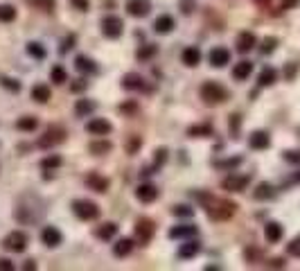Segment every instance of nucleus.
<instances>
[{
    "label": "nucleus",
    "mask_w": 300,
    "mask_h": 271,
    "mask_svg": "<svg viewBox=\"0 0 300 271\" xmlns=\"http://www.w3.org/2000/svg\"><path fill=\"white\" fill-rule=\"evenodd\" d=\"M50 80L54 81V84H65L68 81V73H65L63 66H54L52 70H50Z\"/></svg>",
    "instance_id": "obj_38"
},
{
    "label": "nucleus",
    "mask_w": 300,
    "mask_h": 271,
    "mask_svg": "<svg viewBox=\"0 0 300 271\" xmlns=\"http://www.w3.org/2000/svg\"><path fill=\"white\" fill-rule=\"evenodd\" d=\"M181 2H183V14H192V9H194L192 2H189V0H181Z\"/></svg>",
    "instance_id": "obj_56"
},
{
    "label": "nucleus",
    "mask_w": 300,
    "mask_h": 271,
    "mask_svg": "<svg viewBox=\"0 0 300 271\" xmlns=\"http://www.w3.org/2000/svg\"><path fill=\"white\" fill-rule=\"evenodd\" d=\"M95 235H97L102 242H106V239H113L115 235H118V224H113V222H106V224L97 226Z\"/></svg>",
    "instance_id": "obj_25"
},
{
    "label": "nucleus",
    "mask_w": 300,
    "mask_h": 271,
    "mask_svg": "<svg viewBox=\"0 0 300 271\" xmlns=\"http://www.w3.org/2000/svg\"><path fill=\"white\" fill-rule=\"evenodd\" d=\"M27 54L34 57V59H46V48L36 43V41H32V43H27Z\"/></svg>",
    "instance_id": "obj_37"
},
{
    "label": "nucleus",
    "mask_w": 300,
    "mask_h": 271,
    "mask_svg": "<svg viewBox=\"0 0 300 271\" xmlns=\"http://www.w3.org/2000/svg\"><path fill=\"white\" fill-rule=\"evenodd\" d=\"M181 59H183V64H185L188 68L199 66V64H201V50H199V48H194V46L185 48V50H183V54H181Z\"/></svg>",
    "instance_id": "obj_19"
},
{
    "label": "nucleus",
    "mask_w": 300,
    "mask_h": 271,
    "mask_svg": "<svg viewBox=\"0 0 300 271\" xmlns=\"http://www.w3.org/2000/svg\"><path fill=\"white\" fill-rule=\"evenodd\" d=\"M300 0H282V9H291V7H298Z\"/></svg>",
    "instance_id": "obj_55"
},
{
    "label": "nucleus",
    "mask_w": 300,
    "mask_h": 271,
    "mask_svg": "<svg viewBox=\"0 0 300 271\" xmlns=\"http://www.w3.org/2000/svg\"><path fill=\"white\" fill-rule=\"evenodd\" d=\"M72 5H75V9H79V12H88V0H70Z\"/></svg>",
    "instance_id": "obj_52"
},
{
    "label": "nucleus",
    "mask_w": 300,
    "mask_h": 271,
    "mask_svg": "<svg viewBox=\"0 0 300 271\" xmlns=\"http://www.w3.org/2000/svg\"><path fill=\"white\" fill-rule=\"evenodd\" d=\"M251 73H253V64H251V61H246V59L233 66V77H235L237 81L248 80V77H251Z\"/></svg>",
    "instance_id": "obj_22"
},
{
    "label": "nucleus",
    "mask_w": 300,
    "mask_h": 271,
    "mask_svg": "<svg viewBox=\"0 0 300 271\" xmlns=\"http://www.w3.org/2000/svg\"><path fill=\"white\" fill-rule=\"evenodd\" d=\"M138 106L133 102H126V104H120V113H136Z\"/></svg>",
    "instance_id": "obj_53"
},
{
    "label": "nucleus",
    "mask_w": 300,
    "mask_h": 271,
    "mask_svg": "<svg viewBox=\"0 0 300 271\" xmlns=\"http://www.w3.org/2000/svg\"><path fill=\"white\" fill-rule=\"evenodd\" d=\"M201 99L208 106L223 104V102L228 99V91H226L219 81H205V84L201 86Z\"/></svg>",
    "instance_id": "obj_2"
},
{
    "label": "nucleus",
    "mask_w": 300,
    "mask_h": 271,
    "mask_svg": "<svg viewBox=\"0 0 300 271\" xmlns=\"http://www.w3.org/2000/svg\"><path fill=\"white\" fill-rule=\"evenodd\" d=\"M0 84L12 93H18L20 91V81L18 80H12V77H0Z\"/></svg>",
    "instance_id": "obj_44"
},
{
    "label": "nucleus",
    "mask_w": 300,
    "mask_h": 271,
    "mask_svg": "<svg viewBox=\"0 0 300 271\" xmlns=\"http://www.w3.org/2000/svg\"><path fill=\"white\" fill-rule=\"evenodd\" d=\"M27 5L41 12H52L54 9V0H27Z\"/></svg>",
    "instance_id": "obj_41"
},
{
    "label": "nucleus",
    "mask_w": 300,
    "mask_h": 271,
    "mask_svg": "<svg viewBox=\"0 0 300 271\" xmlns=\"http://www.w3.org/2000/svg\"><path fill=\"white\" fill-rule=\"evenodd\" d=\"M275 48H278V39H275V36H267V39L262 41L260 52H262V54H271Z\"/></svg>",
    "instance_id": "obj_42"
},
{
    "label": "nucleus",
    "mask_w": 300,
    "mask_h": 271,
    "mask_svg": "<svg viewBox=\"0 0 300 271\" xmlns=\"http://www.w3.org/2000/svg\"><path fill=\"white\" fill-rule=\"evenodd\" d=\"M196 253H201V244H199V242H194V239H189V242L181 244V249H178V258L189 260V258H194Z\"/></svg>",
    "instance_id": "obj_23"
},
{
    "label": "nucleus",
    "mask_w": 300,
    "mask_h": 271,
    "mask_svg": "<svg viewBox=\"0 0 300 271\" xmlns=\"http://www.w3.org/2000/svg\"><path fill=\"white\" fill-rule=\"evenodd\" d=\"M14 18H16V7L0 5V23H12Z\"/></svg>",
    "instance_id": "obj_39"
},
{
    "label": "nucleus",
    "mask_w": 300,
    "mask_h": 271,
    "mask_svg": "<svg viewBox=\"0 0 300 271\" xmlns=\"http://www.w3.org/2000/svg\"><path fill=\"white\" fill-rule=\"evenodd\" d=\"M271 145V136L267 131H253L248 138V147L251 149H267Z\"/></svg>",
    "instance_id": "obj_18"
},
{
    "label": "nucleus",
    "mask_w": 300,
    "mask_h": 271,
    "mask_svg": "<svg viewBox=\"0 0 300 271\" xmlns=\"http://www.w3.org/2000/svg\"><path fill=\"white\" fill-rule=\"evenodd\" d=\"M86 86H88V81L86 80H75L70 84V91L72 93H81V91H86Z\"/></svg>",
    "instance_id": "obj_48"
},
{
    "label": "nucleus",
    "mask_w": 300,
    "mask_h": 271,
    "mask_svg": "<svg viewBox=\"0 0 300 271\" xmlns=\"http://www.w3.org/2000/svg\"><path fill=\"white\" fill-rule=\"evenodd\" d=\"M131 249H133V242H131L129 238H122L113 244V255H115V258H126L131 253Z\"/></svg>",
    "instance_id": "obj_27"
},
{
    "label": "nucleus",
    "mask_w": 300,
    "mask_h": 271,
    "mask_svg": "<svg viewBox=\"0 0 300 271\" xmlns=\"http://www.w3.org/2000/svg\"><path fill=\"white\" fill-rule=\"evenodd\" d=\"M39 127V120L32 118V115H23V118L16 122V129H20V131H34Z\"/></svg>",
    "instance_id": "obj_34"
},
{
    "label": "nucleus",
    "mask_w": 300,
    "mask_h": 271,
    "mask_svg": "<svg viewBox=\"0 0 300 271\" xmlns=\"http://www.w3.org/2000/svg\"><path fill=\"white\" fill-rule=\"evenodd\" d=\"M156 52H158V48L154 43H147V46H142L138 50L136 57H138V61H149L151 57H156Z\"/></svg>",
    "instance_id": "obj_35"
},
{
    "label": "nucleus",
    "mask_w": 300,
    "mask_h": 271,
    "mask_svg": "<svg viewBox=\"0 0 300 271\" xmlns=\"http://www.w3.org/2000/svg\"><path fill=\"white\" fill-rule=\"evenodd\" d=\"M237 50H239L241 54L251 52L255 46H257V36H255L253 32H239V36H237Z\"/></svg>",
    "instance_id": "obj_15"
},
{
    "label": "nucleus",
    "mask_w": 300,
    "mask_h": 271,
    "mask_svg": "<svg viewBox=\"0 0 300 271\" xmlns=\"http://www.w3.org/2000/svg\"><path fill=\"white\" fill-rule=\"evenodd\" d=\"M268 267H271V269H282V267H284V260H282V258L268 260Z\"/></svg>",
    "instance_id": "obj_54"
},
{
    "label": "nucleus",
    "mask_w": 300,
    "mask_h": 271,
    "mask_svg": "<svg viewBox=\"0 0 300 271\" xmlns=\"http://www.w3.org/2000/svg\"><path fill=\"white\" fill-rule=\"evenodd\" d=\"M14 269H16V265H14L12 260L0 258V271H14Z\"/></svg>",
    "instance_id": "obj_51"
},
{
    "label": "nucleus",
    "mask_w": 300,
    "mask_h": 271,
    "mask_svg": "<svg viewBox=\"0 0 300 271\" xmlns=\"http://www.w3.org/2000/svg\"><path fill=\"white\" fill-rule=\"evenodd\" d=\"M282 159L287 160V163H294V165H298V163H300V149H289V152L282 154Z\"/></svg>",
    "instance_id": "obj_47"
},
{
    "label": "nucleus",
    "mask_w": 300,
    "mask_h": 271,
    "mask_svg": "<svg viewBox=\"0 0 300 271\" xmlns=\"http://www.w3.org/2000/svg\"><path fill=\"white\" fill-rule=\"evenodd\" d=\"M294 183H300V172H298V174H296V176H294Z\"/></svg>",
    "instance_id": "obj_59"
},
{
    "label": "nucleus",
    "mask_w": 300,
    "mask_h": 271,
    "mask_svg": "<svg viewBox=\"0 0 300 271\" xmlns=\"http://www.w3.org/2000/svg\"><path fill=\"white\" fill-rule=\"evenodd\" d=\"M86 131L93 133V136H106V133L113 131V125L109 122V120H104V118H93V120H88Z\"/></svg>",
    "instance_id": "obj_9"
},
{
    "label": "nucleus",
    "mask_w": 300,
    "mask_h": 271,
    "mask_svg": "<svg viewBox=\"0 0 300 271\" xmlns=\"http://www.w3.org/2000/svg\"><path fill=\"white\" fill-rule=\"evenodd\" d=\"M205 210H208V217L210 219H215V222H226V219H230L237 212V204L226 201V199L212 197V199H210V204L205 206Z\"/></svg>",
    "instance_id": "obj_1"
},
{
    "label": "nucleus",
    "mask_w": 300,
    "mask_h": 271,
    "mask_svg": "<svg viewBox=\"0 0 300 271\" xmlns=\"http://www.w3.org/2000/svg\"><path fill=\"white\" fill-rule=\"evenodd\" d=\"M126 12H129L133 18H144V16L151 12V5H149V0H129V2H126Z\"/></svg>",
    "instance_id": "obj_11"
},
{
    "label": "nucleus",
    "mask_w": 300,
    "mask_h": 271,
    "mask_svg": "<svg viewBox=\"0 0 300 271\" xmlns=\"http://www.w3.org/2000/svg\"><path fill=\"white\" fill-rule=\"evenodd\" d=\"M93 111H95V102H91V99H77V104H75V115L77 118H88Z\"/></svg>",
    "instance_id": "obj_28"
},
{
    "label": "nucleus",
    "mask_w": 300,
    "mask_h": 271,
    "mask_svg": "<svg viewBox=\"0 0 300 271\" xmlns=\"http://www.w3.org/2000/svg\"><path fill=\"white\" fill-rule=\"evenodd\" d=\"M275 80H278V73H275V68H264L260 73V77H257V84H260L262 88L264 86H273L275 84Z\"/></svg>",
    "instance_id": "obj_29"
},
{
    "label": "nucleus",
    "mask_w": 300,
    "mask_h": 271,
    "mask_svg": "<svg viewBox=\"0 0 300 271\" xmlns=\"http://www.w3.org/2000/svg\"><path fill=\"white\" fill-rule=\"evenodd\" d=\"M251 183V176L248 174H230L221 181V188L228 192H244Z\"/></svg>",
    "instance_id": "obj_8"
},
{
    "label": "nucleus",
    "mask_w": 300,
    "mask_h": 271,
    "mask_svg": "<svg viewBox=\"0 0 300 271\" xmlns=\"http://www.w3.org/2000/svg\"><path fill=\"white\" fill-rule=\"evenodd\" d=\"M75 68H77L79 73H95V70H97L95 61L88 59V57H84V54H79L77 59H75Z\"/></svg>",
    "instance_id": "obj_30"
},
{
    "label": "nucleus",
    "mask_w": 300,
    "mask_h": 271,
    "mask_svg": "<svg viewBox=\"0 0 300 271\" xmlns=\"http://www.w3.org/2000/svg\"><path fill=\"white\" fill-rule=\"evenodd\" d=\"M154 233H156V226H154V222L147 217L138 219L136 222V239L140 242V244H149L151 238H154Z\"/></svg>",
    "instance_id": "obj_7"
},
{
    "label": "nucleus",
    "mask_w": 300,
    "mask_h": 271,
    "mask_svg": "<svg viewBox=\"0 0 300 271\" xmlns=\"http://www.w3.org/2000/svg\"><path fill=\"white\" fill-rule=\"evenodd\" d=\"M296 73H298V64H287V68H284V77L291 81L296 77Z\"/></svg>",
    "instance_id": "obj_50"
},
{
    "label": "nucleus",
    "mask_w": 300,
    "mask_h": 271,
    "mask_svg": "<svg viewBox=\"0 0 300 271\" xmlns=\"http://www.w3.org/2000/svg\"><path fill=\"white\" fill-rule=\"evenodd\" d=\"M282 224H278V222H268L267 226H264V238H267L268 244H275V242H280L282 239Z\"/></svg>",
    "instance_id": "obj_20"
},
{
    "label": "nucleus",
    "mask_w": 300,
    "mask_h": 271,
    "mask_svg": "<svg viewBox=\"0 0 300 271\" xmlns=\"http://www.w3.org/2000/svg\"><path fill=\"white\" fill-rule=\"evenodd\" d=\"M253 197L257 199V201H268V199L275 197V188L271 183H260L253 190Z\"/></svg>",
    "instance_id": "obj_26"
},
{
    "label": "nucleus",
    "mask_w": 300,
    "mask_h": 271,
    "mask_svg": "<svg viewBox=\"0 0 300 271\" xmlns=\"http://www.w3.org/2000/svg\"><path fill=\"white\" fill-rule=\"evenodd\" d=\"M75 41H77V36H75V34L65 36V39H63V46H61V52H68L70 48H75Z\"/></svg>",
    "instance_id": "obj_49"
},
{
    "label": "nucleus",
    "mask_w": 300,
    "mask_h": 271,
    "mask_svg": "<svg viewBox=\"0 0 300 271\" xmlns=\"http://www.w3.org/2000/svg\"><path fill=\"white\" fill-rule=\"evenodd\" d=\"M189 138H205V136H212V125H192L188 129Z\"/></svg>",
    "instance_id": "obj_31"
},
{
    "label": "nucleus",
    "mask_w": 300,
    "mask_h": 271,
    "mask_svg": "<svg viewBox=\"0 0 300 271\" xmlns=\"http://www.w3.org/2000/svg\"><path fill=\"white\" fill-rule=\"evenodd\" d=\"M122 88H124V91H142V88H144L142 75H138V73H126V75L122 77Z\"/></svg>",
    "instance_id": "obj_17"
},
{
    "label": "nucleus",
    "mask_w": 300,
    "mask_h": 271,
    "mask_svg": "<svg viewBox=\"0 0 300 271\" xmlns=\"http://www.w3.org/2000/svg\"><path fill=\"white\" fill-rule=\"evenodd\" d=\"M241 156H233V159H223V160H215L217 170H235L237 165H241Z\"/></svg>",
    "instance_id": "obj_36"
},
{
    "label": "nucleus",
    "mask_w": 300,
    "mask_h": 271,
    "mask_svg": "<svg viewBox=\"0 0 300 271\" xmlns=\"http://www.w3.org/2000/svg\"><path fill=\"white\" fill-rule=\"evenodd\" d=\"M61 163H63V159L57 156V154H52V156H47V159L41 160V167H43V170H57V167H61Z\"/></svg>",
    "instance_id": "obj_40"
},
{
    "label": "nucleus",
    "mask_w": 300,
    "mask_h": 271,
    "mask_svg": "<svg viewBox=\"0 0 300 271\" xmlns=\"http://www.w3.org/2000/svg\"><path fill=\"white\" fill-rule=\"evenodd\" d=\"M72 212L84 222H93V219L99 217V206L95 201H88V199H75L72 201Z\"/></svg>",
    "instance_id": "obj_3"
},
{
    "label": "nucleus",
    "mask_w": 300,
    "mask_h": 271,
    "mask_svg": "<svg viewBox=\"0 0 300 271\" xmlns=\"http://www.w3.org/2000/svg\"><path fill=\"white\" fill-rule=\"evenodd\" d=\"M41 239H43V244L46 246H59L63 242V235L57 226H46L43 233H41Z\"/></svg>",
    "instance_id": "obj_14"
},
{
    "label": "nucleus",
    "mask_w": 300,
    "mask_h": 271,
    "mask_svg": "<svg viewBox=\"0 0 300 271\" xmlns=\"http://www.w3.org/2000/svg\"><path fill=\"white\" fill-rule=\"evenodd\" d=\"M86 185L95 192H106L109 190V185H111V181L106 179V176H102V174H97V172H91L88 176H86Z\"/></svg>",
    "instance_id": "obj_16"
},
{
    "label": "nucleus",
    "mask_w": 300,
    "mask_h": 271,
    "mask_svg": "<svg viewBox=\"0 0 300 271\" xmlns=\"http://www.w3.org/2000/svg\"><path fill=\"white\" fill-rule=\"evenodd\" d=\"M255 2H257V5H260V7H267L268 2H271V0H255Z\"/></svg>",
    "instance_id": "obj_58"
},
{
    "label": "nucleus",
    "mask_w": 300,
    "mask_h": 271,
    "mask_svg": "<svg viewBox=\"0 0 300 271\" xmlns=\"http://www.w3.org/2000/svg\"><path fill=\"white\" fill-rule=\"evenodd\" d=\"M287 253L289 255H294V258H300V235L287 244Z\"/></svg>",
    "instance_id": "obj_46"
},
{
    "label": "nucleus",
    "mask_w": 300,
    "mask_h": 271,
    "mask_svg": "<svg viewBox=\"0 0 300 271\" xmlns=\"http://www.w3.org/2000/svg\"><path fill=\"white\" fill-rule=\"evenodd\" d=\"M167 147H160V149H156V156H154V165L149 167V170H144V174H154V170H158L160 165H165V160H167Z\"/></svg>",
    "instance_id": "obj_33"
},
{
    "label": "nucleus",
    "mask_w": 300,
    "mask_h": 271,
    "mask_svg": "<svg viewBox=\"0 0 300 271\" xmlns=\"http://www.w3.org/2000/svg\"><path fill=\"white\" fill-rule=\"evenodd\" d=\"M63 140H65V129H63V127H47L46 133L39 138V147L50 149V147L63 143Z\"/></svg>",
    "instance_id": "obj_6"
},
{
    "label": "nucleus",
    "mask_w": 300,
    "mask_h": 271,
    "mask_svg": "<svg viewBox=\"0 0 300 271\" xmlns=\"http://www.w3.org/2000/svg\"><path fill=\"white\" fill-rule=\"evenodd\" d=\"M196 226L192 224H181V226H172L170 228V239H189V238H196Z\"/></svg>",
    "instance_id": "obj_12"
},
{
    "label": "nucleus",
    "mask_w": 300,
    "mask_h": 271,
    "mask_svg": "<svg viewBox=\"0 0 300 271\" xmlns=\"http://www.w3.org/2000/svg\"><path fill=\"white\" fill-rule=\"evenodd\" d=\"M88 149H91V154H95V156H102V154L111 152L113 145L109 143V140H95V143H91V145H88Z\"/></svg>",
    "instance_id": "obj_32"
},
{
    "label": "nucleus",
    "mask_w": 300,
    "mask_h": 271,
    "mask_svg": "<svg viewBox=\"0 0 300 271\" xmlns=\"http://www.w3.org/2000/svg\"><path fill=\"white\" fill-rule=\"evenodd\" d=\"M124 32V23L120 16H115V14H109V16H104L102 18V34H104L106 39H120Z\"/></svg>",
    "instance_id": "obj_4"
},
{
    "label": "nucleus",
    "mask_w": 300,
    "mask_h": 271,
    "mask_svg": "<svg viewBox=\"0 0 300 271\" xmlns=\"http://www.w3.org/2000/svg\"><path fill=\"white\" fill-rule=\"evenodd\" d=\"M154 30L158 34H170L174 30V18H172L170 14H163V16H158L156 23H154Z\"/></svg>",
    "instance_id": "obj_24"
},
{
    "label": "nucleus",
    "mask_w": 300,
    "mask_h": 271,
    "mask_svg": "<svg viewBox=\"0 0 300 271\" xmlns=\"http://www.w3.org/2000/svg\"><path fill=\"white\" fill-rule=\"evenodd\" d=\"M2 246H5V251H9V253H23L27 249V235L23 231H12L2 239Z\"/></svg>",
    "instance_id": "obj_5"
},
{
    "label": "nucleus",
    "mask_w": 300,
    "mask_h": 271,
    "mask_svg": "<svg viewBox=\"0 0 300 271\" xmlns=\"http://www.w3.org/2000/svg\"><path fill=\"white\" fill-rule=\"evenodd\" d=\"M172 215H176V217H192L194 215V208H189V206H174L172 208Z\"/></svg>",
    "instance_id": "obj_43"
},
{
    "label": "nucleus",
    "mask_w": 300,
    "mask_h": 271,
    "mask_svg": "<svg viewBox=\"0 0 300 271\" xmlns=\"http://www.w3.org/2000/svg\"><path fill=\"white\" fill-rule=\"evenodd\" d=\"M228 127H230V133H233V138H239L237 133H239V127H241V115H230V122H228Z\"/></svg>",
    "instance_id": "obj_45"
},
{
    "label": "nucleus",
    "mask_w": 300,
    "mask_h": 271,
    "mask_svg": "<svg viewBox=\"0 0 300 271\" xmlns=\"http://www.w3.org/2000/svg\"><path fill=\"white\" fill-rule=\"evenodd\" d=\"M30 95H32L34 102L46 104L47 99H50V95H52V91H50V86H47V84H34L32 91H30Z\"/></svg>",
    "instance_id": "obj_21"
},
{
    "label": "nucleus",
    "mask_w": 300,
    "mask_h": 271,
    "mask_svg": "<svg viewBox=\"0 0 300 271\" xmlns=\"http://www.w3.org/2000/svg\"><path fill=\"white\" fill-rule=\"evenodd\" d=\"M136 197H138V201H142V204H151V201H156V199H158V188L154 183L138 185Z\"/></svg>",
    "instance_id": "obj_13"
},
{
    "label": "nucleus",
    "mask_w": 300,
    "mask_h": 271,
    "mask_svg": "<svg viewBox=\"0 0 300 271\" xmlns=\"http://www.w3.org/2000/svg\"><path fill=\"white\" fill-rule=\"evenodd\" d=\"M208 59H210V66L212 68H223L230 64V52L226 48H212L208 54Z\"/></svg>",
    "instance_id": "obj_10"
},
{
    "label": "nucleus",
    "mask_w": 300,
    "mask_h": 271,
    "mask_svg": "<svg viewBox=\"0 0 300 271\" xmlns=\"http://www.w3.org/2000/svg\"><path fill=\"white\" fill-rule=\"evenodd\" d=\"M23 269H36V262H34V260H25V265H23Z\"/></svg>",
    "instance_id": "obj_57"
}]
</instances>
